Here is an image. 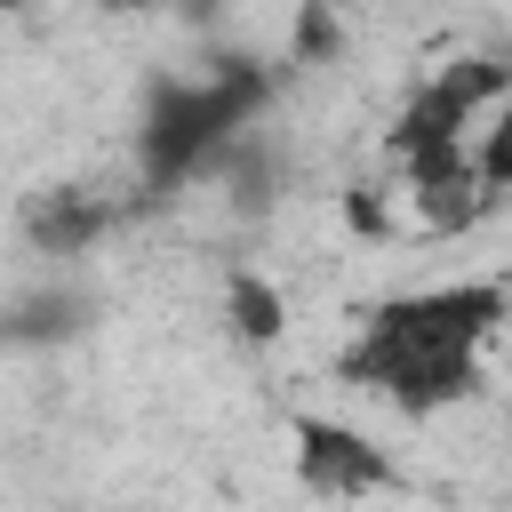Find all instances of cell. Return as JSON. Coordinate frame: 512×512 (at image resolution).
<instances>
[{
  "instance_id": "cell-8",
  "label": "cell",
  "mask_w": 512,
  "mask_h": 512,
  "mask_svg": "<svg viewBox=\"0 0 512 512\" xmlns=\"http://www.w3.org/2000/svg\"><path fill=\"white\" fill-rule=\"evenodd\" d=\"M344 40H352V24H344V8H328V0H304V8L288 16V64H336Z\"/></svg>"
},
{
  "instance_id": "cell-2",
  "label": "cell",
  "mask_w": 512,
  "mask_h": 512,
  "mask_svg": "<svg viewBox=\"0 0 512 512\" xmlns=\"http://www.w3.org/2000/svg\"><path fill=\"white\" fill-rule=\"evenodd\" d=\"M272 88H280V72L256 64V56H240V48H208L192 72H152L136 136H128L144 200H168V192L200 184L208 160L272 112Z\"/></svg>"
},
{
  "instance_id": "cell-5",
  "label": "cell",
  "mask_w": 512,
  "mask_h": 512,
  "mask_svg": "<svg viewBox=\"0 0 512 512\" xmlns=\"http://www.w3.org/2000/svg\"><path fill=\"white\" fill-rule=\"evenodd\" d=\"M96 328V296L80 280H40L0 304V352H64Z\"/></svg>"
},
{
  "instance_id": "cell-1",
  "label": "cell",
  "mask_w": 512,
  "mask_h": 512,
  "mask_svg": "<svg viewBox=\"0 0 512 512\" xmlns=\"http://www.w3.org/2000/svg\"><path fill=\"white\" fill-rule=\"evenodd\" d=\"M512 320V288L504 280H440V288H408L360 312V336L336 352V376L392 400L400 416H448L480 392L488 376V344Z\"/></svg>"
},
{
  "instance_id": "cell-9",
  "label": "cell",
  "mask_w": 512,
  "mask_h": 512,
  "mask_svg": "<svg viewBox=\"0 0 512 512\" xmlns=\"http://www.w3.org/2000/svg\"><path fill=\"white\" fill-rule=\"evenodd\" d=\"M472 176H480L488 200L512 192V88H504V104L480 120V136H472Z\"/></svg>"
},
{
  "instance_id": "cell-4",
  "label": "cell",
  "mask_w": 512,
  "mask_h": 512,
  "mask_svg": "<svg viewBox=\"0 0 512 512\" xmlns=\"http://www.w3.org/2000/svg\"><path fill=\"white\" fill-rule=\"evenodd\" d=\"M120 216L128 208L112 192H96V184H40V192L16 200V240L32 256H48V264H72L88 248H104L120 232Z\"/></svg>"
},
{
  "instance_id": "cell-10",
  "label": "cell",
  "mask_w": 512,
  "mask_h": 512,
  "mask_svg": "<svg viewBox=\"0 0 512 512\" xmlns=\"http://www.w3.org/2000/svg\"><path fill=\"white\" fill-rule=\"evenodd\" d=\"M344 224H352L360 240H384V232H392V208L376 200V184H352V192H344Z\"/></svg>"
},
{
  "instance_id": "cell-7",
  "label": "cell",
  "mask_w": 512,
  "mask_h": 512,
  "mask_svg": "<svg viewBox=\"0 0 512 512\" xmlns=\"http://www.w3.org/2000/svg\"><path fill=\"white\" fill-rule=\"evenodd\" d=\"M224 328H232V344L272 352V344L288 336V296H280V280L256 272V264H224Z\"/></svg>"
},
{
  "instance_id": "cell-3",
  "label": "cell",
  "mask_w": 512,
  "mask_h": 512,
  "mask_svg": "<svg viewBox=\"0 0 512 512\" xmlns=\"http://www.w3.org/2000/svg\"><path fill=\"white\" fill-rule=\"evenodd\" d=\"M288 472H296V488L312 504H360V496L408 488V472H400V456L384 440H368L344 416H312V408L288 416Z\"/></svg>"
},
{
  "instance_id": "cell-6",
  "label": "cell",
  "mask_w": 512,
  "mask_h": 512,
  "mask_svg": "<svg viewBox=\"0 0 512 512\" xmlns=\"http://www.w3.org/2000/svg\"><path fill=\"white\" fill-rule=\"evenodd\" d=\"M200 184H224V208H232L240 224H256V216L280 208V144H272L264 128H248V136H232V144L208 160Z\"/></svg>"
}]
</instances>
